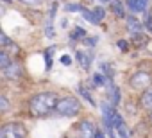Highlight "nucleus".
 Here are the masks:
<instances>
[{"label":"nucleus","mask_w":152,"mask_h":138,"mask_svg":"<svg viewBox=\"0 0 152 138\" xmlns=\"http://www.w3.org/2000/svg\"><path fill=\"white\" fill-rule=\"evenodd\" d=\"M57 95L54 92H41L31 97L29 101V111L32 117H47L56 109L57 104Z\"/></svg>","instance_id":"obj_1"},{"label":"nucleus","mask_w":152,"mask_h":138,"mask_svg":"<svg viewBox=\"0 0 152 138\" xmlns=\"http://www.w3.org/2000/svg\"><path fill=\"white\" fill-rule=\"evenodd\" d=\"M54 111L61 117H77L81 113V101L72 97V95L61 97V99H57V104H56Z\"/></svg>","instance_id":"obj_2"},{"label":"nucleus","mask_w":152,"mask_h":138,"mask_svg":"<svg viewBox=\"0 0 152 138\" xmlns=\"http://www.w3.org/2000/svg\"><path fill=\"white\" fill-rule=\"evenodd\" d=\"M27 127L20 122H9L0 126V138H25Z\"/></svg>","instance_id":"obj_3"},{"label":"nucleus","mask_w":152,"mask_h":138,"mask_svg":"<svg viewBox=\"0 0 152 138\" xmlns=\"http://www.w3.org/2000/svg\"><path fill=\"white\" fill-rule=\"evenodd\" d=\"M150 83H152V77L147 72H134L131 76V79H129V84L134 90H145V88L150 86Z\"/></svg>","instance_id":"obj_4"},{"label":"nucleus","mask_w":152,"mask_h":138,"mask_svg":"<svg viewBox=\"0 0 152 138\" xmlns=\"http://www.w3.org/2000/svg\"><path fill=\"white\" fill-rule=\"evenodd\" d=\"M99 131V127L90 122V120H81L77 126V134L79 138H95V133Z\"/></svg>","instance_id":"obj_5"},{"label":"nucleus","mask_w":152,"mask_h":138,"mask_svg":"<svg viewBox=\"0 0 152 138\" xmlns=\"http://www.w3.org/2000/svg\"><path fill=\"white\" fill-rule=\"evenodd\" d=\"M125 27L131 32V36H140L143 34V23L136 16H125Z\"/></svg>","instance_id":"obj_6"},{"label":"nucleus","mask_w":152,"mask_h":138,"mask_svg":"<svg viewBox=\"0 0 152 138\" xmlns=\"http://www.w3.org/2000/svg\"><path fill=\"white\" fill-rule=\"evenodd\" d=\"M2 74H4V77L6 79H20L23 74H22V66L18 65V63H11L9 66H6V68H2Z\"/></svg>","instance_id":"obj_7"},{"label":"nucleus","mask_w":152,"mask_h":138,"mask_svg":"<svg viewBox=\"0 0 152 138\" xmlns=\"http://www.w3.org/2000/svg\"><path fill=\"white\" fill-rule=\"evenodd\" d=\"M148 2H150V0H125L127 7H129L132 13H143V11L147 9Z\"/></svg>","instance_id":"obj_8"},{"label":"nucleus","mask_w":152,"mask_h":138,"mask_svg":"<svg viewBox=\"0 0 152 138\" xmlns=\"http://www.w3.org/2000/svg\"><path fill=\"white\" fill-rule=\"evenodd\" d=\"M140 106H141L143 109L152 111V88H150V86H148V88H145V90H143V93L140 95Z\"/></svg>","instance_id":"obj_9"},{"label":"nucleus","mask_w":152,"mask_h":138,"mask_svg":"<svg viewBox=\"0 0 152 138\" xmlns=\"http://www.w3.org/2000/svg\"><path fill=\"white\" fill-rule=\"evenodd\" d=\"M75 57H77L79 65L84 68V70H90V66H91V56H88V54H86V52H83V50H77Z\"/></svg>","instance_id":"obj_10"},{"label":"nucleus","mask_w":152,"mask_h":138,"mask_svg":"<svg viewBox=\"0 0 152 138\" xmlns=\"http://www.w3.org/2000/svg\"><path fill=\"white\" fill-rule=\"evenodd\" d=\"M115 131L118 133V136H120V138H131V131H129V127L125 126V122L116 124V126H115Z\"/></svg>","instance_id":"obj_11"},{"label":"nucleus","mask_w":152,"mask_h":138,"mask_svg":"<svg viewBox=\"0 0 152 138\" xmlns=\"http://www.w3.org/2000/svg\"><path fill=\"white\" fill-rule=\"evenodd\" d=\"M0 47H6V48H13V50H18L16 48V45L11 41V38H7L6 34H4V31L0 29Z\"/></svg>","instance_id":"obj_12"},{"label":"nucleus","mask_w":152,"mask_h":138,"mask_svg":"<svg viewBox=\"0 0 152 138\" xmlns=\"http://www.w3.org/2000/svg\"><path fill=\"white\" fill-rule=\"evenodd\" d=\"M13 61H11V56L4 50V48H0V70L2 68H6V66H9Z\"/></svg>","instance_id":"obj_13"},{"label":"nucleus","mask_w":152,"mask_h":138,"mask_svg":"<svg viewBox=\"0 0 152 138\" xmlns=\"http://www.w3.org/2000/svg\"><path fill=\"white\" fill-rule=\"evenodd\" d=\"M81 15H83V16H84V18H86V20H88L90 23H93V25H97V23H100V22L97 20V16H95V13H93V11H90V9H86V7H83V9H81Z\"/></svg>","instance_id":"obj_14"},{"label":"nucleus","mask_w":152,"mask_h":138,"mask_svg":"<svg viewBox=\"0 0 152 138\" xmlns=\"http://www.w3.org/2000/svg\"><path fill=\"white\" fill-rule=\"evenodd\" d=\"M111 9H113V13H115L118 18H125V15H124V4H122V2H118V0H113Z\"/></svg>","instance_id":"obj_15"},{"label":"nucleus","mask_w":152,"mask_h":138,"mask_svg":"<svg viewBox=\"0 0 152 138\" xmlns=\"http://www.w3.org/2000/svg\"><path fill=\"white\" fill-rule=\"evenodd\" d=\"M79 93H81V97H83L84 101H88V102H90V106H95V101H93L91 93L84 88V84H79Z\"/></svg>","instance_id":"obj_16"},{"label":"nucleus","mask_w":152,"mask_h":138,"mask_svg":"<svg viewBox=\"0 0 152 138\" xmlns=\"http://www.w3.org/2000/svg\"><path fill=\"white\" fill-rule=\"evenodd\" d=\"M91 81H93V84H95V86H102L104 83H107V76H104V74L97 72V74H93Z\"/></svg>","instance_id":"obj_17"},{"label":"nucleus","mask_w":152,"mask_h":138,"mask_svg":"<svg viewBox=\"0 0 152 138\" xmlns=\"http://www.w3.org/2000/svg\"><path fill=\"white\" fill-rule=\"evenodd\" d=\"M52 20H54V18L48 16V20H47V23H45V36H47V38H54V36H56V32H54V25H52Z\"/></svg>","instance_id":"obj_18"},{"label":"nucleus","mask_w":152,"mask_h":138,"mask_svg":"<svg viewBox=\"0 0 152 138\" xmlns=\"http://www.w3.org/2000/svg\"><path fill=\"white\" fill-rule=\"evenodd\" d=\"M9 108H11V102H9V99H7V97H4L2 93H0V113H6V111H9Z\"/></svg>","instance_id":"obj_19"},{"label":"nucleus","mask_w":152,"mask_h":138,"mask_svg":"<svg viewBox=\"0 0 152 138\" xmlns=\"http://www.w3.org/2000/svg\"><path fill=\"white\" fill-rule=\"evenodd\" d=\"M72 38H73V40H79V38H86V31H84L83 27H73Z\"/></svg>","instance_id":"obj_20"},{"label":"nucleus","mask_w":152,"mask_h":138,"mask_svg":"<svg viewBox=\"0 0 152 138\" xmlns=\"http://www.w3.org/2000/svg\"><path fill=\"white\" fill-rule=\"evenodd\" d=\"M118 102H120V90L118 88H111V104L118 106Z\"/></svg>","instance_id":"obj_21"},{"label":"nucleus","mask_w":152,"mask_h":138,"mask_svg":"<svg viewBox=\"0 0 152 138\" xmlns=\"http://www.w3.org/2000/svg\"><path fill=\"white\" fill-rule=\"evenodd\" d=\"M93 13H95V16H97V20H99V22H102V20H104V16H106V11H104L102 7H95V9H93Z\"/></svg>","instance_id":"obj_22"},{"label":"nucleus","mask_w":152,"mask_h":138,"mask_svg":"<svg viewBox=\"0 0 152 138\" xmlns=\"http://www.w3.org/2000/svg\"><path fill=\"white\" fill-rule=\"evenodd\" d=\"M81 9H83L81 4H66V11H70V13H75V11L81 13Z\"/></svg>","instance_id":"obj_23"},{"label":"nucleus","mask_w":152,"mask_h":138,"mask_svg":"<svg viewBox=\"0 0 152 138\" xmlns=\"http://www.w3.org/2000/svg\"><path fill=\"white\" fill-rule=\"evenodd\" d=\"M18 2H22L25 6H39V4H43V0H18Z\"/></svg>","instance_id":"obj_24"},{"label":"nucleus","mask_w":152,"mask_h":138,"mask_svg":"<svg viewBox=\"0 0 152 138\" xmlns=\"http://www.w3.org/2000/svg\"><path fill=\"white\" fill-rule=\"evenodd\" d=\"M118 48H120L122 52H127V50H129V43H127L125 40H120V41H118Z\"/></svg>","instance_id":"obj_25"},{"label":"nucleus","mask_w":152,"mask_h":138,"mask_svg":"<svg viewBox=\"0 0 152 138\" xmlns=\"http://www.w3.org/2000/svg\"><path fill=\"white\" fill-rule=\"evenodd\" d=\"M61 65H63V66H70V65H72V57L66 56V54L61 56Z\"/></svg>","instance_id":"obj_26"},{"label":"nucleus","mask_w":152,"mask_h":138,"mask_svg":"<svg viewBox=\"0 0 152 138\" xmlns=\"http://www.w3.org/2000/svg\"><path fill=\"white\" fill-rule=\"evenodd\" d=\"M45 59H47V70H48L50 65H52V59H50V50H47V52H45Z\"/></svg>","instance_id":"obj_27"},{"label":"nucleus","mask_w":152,"mask_h":138,"mask_svg":"<svg viewBox=\"0 0 152 138\" xmlns=\"http://www.w3.org/2000/svg\"><path fill=\"white\" fill-rule=\"evenodd\" d=\"M95 138H104V134H102L100 131H97V133H95Z\"/></svg>","instance_id":"obj_28"},{"label":"nucleus","mask_w":152,"mask_h":138,"mask_svg":"<svg viewBox=\"0 0 152 138\" xmlns=\"http://www.w3.org/2000/svg\"><path fill=\"white\" fill-rule=\"evenodd\" d=\"M148 122L152 124V111H148Z\"/></svg>","instance_id":"obj_29"},{"label":"nucleus","mask_w":152,"mask_h":138,"mask_svg":"<svg viewBox=\"0 0 152 138\" xmlns=\"http://www.w3.org/2000/svg\"><path fill=\"white\" fill-rule=\"evenodd\" d=\"M100 2H111V0H100Z\"/></svg>","instance_id":"obj_30"}]
</instances>
